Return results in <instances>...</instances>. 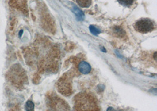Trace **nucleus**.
Segmentation results:
<instances>
[{
  "mask_svg": "<svg viewBox=\"0 0 157 111\" xmlns=\"http://www.w3.org/2000/svg\"><path fill=\"white\" fill-rule=\"evenodd\" d=\"M74 111H100L96 100L86 93H79L75 97Z\"/></svg>",
  "mask_w": 157,
  "mask_h": 111,
  "instance_id": "f257e3e1",
  "label": "nucleus"
},
{
  "mask_svg": "<svg viewBox=\"0 0 157 111\" xmlns=\"http://www.w3.org/2000/svg\"><path fill=\"white\" fill-rule=\"evenodd\" d=\"M135 28L138 32L141 33H148L154 29L153 22L148 18H143L136 22Z\"/></svg>",
  "mask_w": 157,
  "mask_h": 111,
  "instance_id": "f03ea898",
  "label": "nucleus"
},
{
  "mask_svg": "<svg viewBox=\"0 0 157 111\" xmlns=\"http://www.w3.org/2000/svg\"><path fill=\"white\" fill-rule=\"evenodd\" d=\"M78 69L81 73L84 74H86L91 71V67L88 63L86 62H81L79 64Z\"/></svg>",
  "mask_w": 157,
  "mask_h": 111,
  "instance_id": "7ed1b4c3",
  "label": "nucleus"
},
{
  "mask_svg": "<svg viewBox=\"0 0 157 111\" xmlns=\"http://www.w3.org/2000/svg\"><path fill=\"white\" fill-rule=\"evenodd\" d=\"M72 11L75 14V15H76L78 20H79V21H82V20H84V15L83 14L82 11L79 8H78V7H75V6L73 7L72 8Z\"/></svg>",
  "mask_w": 157,
  "mask_h": 111,
  "instance_id": "20e7f679",
  "label": "nucleus"
},
{
  "mask_svg": "<svg viewBox=\"0 0 157 111\" xmlns=\"http://www.w3.org/2000/svg\"><path fill=\"white\" fill-rule=\"evenodd\" d=\"M15 5L18 6L20 9L25 11L27 9L26 8V0H14Z\"/></svg>",
  "mask_w": 157,
  "mask_h": 111,
  "instance_id": "39448f33",
  "label": "nucleus"
},
{
  "mask_svg": "<svg viewBox=\"0 0 157 111\" xmlns=\"http://www.w3.org/2000/svg\"><path fill=\"white\" fill-rule=\"evenodd\" d=\"M77 2L82 8H87L91 5V0H77Z\"/></svg>",
  "mask_w": 157,
  "mask_h": 111,
  "instance_id": "423d86ee",
  "label": "nucleus"
},
{
  "mask_svg": "<svg viewBox=\"0 0 157 111\" xmlns=\"http://www.w3.org/2000/svg\"><path fill=\"white\" fill-rule=\"evenodd\" d=\"M25 108L27 111H33L34 108V104L31 101H28L26 102Z\"/></svg>",
  "mask_w": 157,
  "mask_h": 111,
  "instance_id": "0eeeda50",
  "label": "nucleus"
},
{
  "mask_svg": "<svg viewBox=\"0 0 157 111\" xmlns=\"http://www.w3.org/2000/svg\"><path fill=\"white\" fill-rule=\"evenodd\" d=\"M114 32L118 36H122L125 34V32L120 27H115L114 28Z\"/></svg>",
  "mask_w": 157,
  "mask_h": 111,
  "instance_id": "6e6552de",
  "label": "nucleus"
},
{
  "mask_svg": "<svg viewBox=\"0 0 157 111\" xmlns=\"http://www.w3.org/2000/svg\"><path fill=\"white\" fill-rule=\"evenodd\" d=\"M118 1L120 4L126 7L131 5L133 3V0H118Z\"/></svg>",
  "mask_w": 157,
  "mask_h": 111,
  "instance_id": "1a4fd4ad",
  "label": "nucleus"
},
{
  "mask_svg": "<svg viewBox=\"0 0 157 111\" xmlns=\"http://www.w3.org/2000/svg\"><path fill=\"white\" fill-rule=\"evenodd\" d=\"M90 30L91 32V34H93L94 35H98L99 34L101 33V31L98 29V28L95 27L93 25L90 26Z\"/></svg>",
  "mask_w": 157,
  "mask_h": 111,
  "instance_id": "9d476101",
  "label": "nucleus"
},
{
  "mask_svg": "<svg viewBox=\"0 0 157 111\" xmlns=\"http://www.w3.org/2000/svg\"><path fill=\"white\" fill-rule=\"evenodd\" d=\"M107 111H117L115 110L113 108H112V107H109L108 108Z\"/></svg>",
  "mask_w": 157,
  "mask_h": 111,
  "instance_id": "9b49d317",
  "label": "nucleus"
},
{
  "mask_svg": "<svg viewBox=\"0 0 157 111\" xmlns=\"http://www.w3.org/2000/svg\"><path fill=\"white\" fill-rule=\"evenodd\" d=\"M22 34H23V30H21L20 31V32H19V36L20 37H21L22 35Z\"/></svg>",
  "mask_w": 157,
  "mask_h": 111,
  "instance_id": "f8f14e48",
  "label": "nucleus"
}]
</instances>
